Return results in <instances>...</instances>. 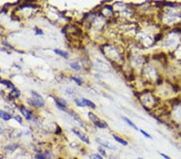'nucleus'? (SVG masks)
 I'll use <instances>...</instances> for the list:
<instances>
[{"label": "nucleus", "mask_w": 181, "mask_h": 159, "mask_svg": "<svg viewBox=\"0 0 181 159\" xmlns=\"http://www.w3.org/2000/svg\"><path fill=\"white\" fill-rule=\"evenodd\" d=\"M32 94L33 96V98H32V100H28L29 104L35 106V107H43L44 105V101L42 97L35 91H32Z\"/></svg>", "instance_id": "1"}, {"label": "nucleus", "mask_w": 181, "mask_h": 159, "mask_svg": "<svg viewBox=\"0 0 181 159\" xmlns=\"http://www.w3.org/2000/svg\"><path fill=\"white\" fill-rule=\"evenodd\" d=\"M88 115H89V119H90V120L93 121V123H94V124L96 126H98V128L105 129V128H107V127H108V124H107V123L102 121V120H100L98 116H96L95 114H94L93 113L89 112V113H88Z\"/></svg>", "instance_id": "2"}, {"label": "nucleus", "mask_w": 181, "mask_h": 159, "mask_svg": "<svg viewBox=\"0 0 181 159\" xmlns=\"http://www.w3.org/2000/svg\"><path fill=\"white\" fill-rule=\"evenodd\" d=\"M72 130H73V132L82 141L85 142V143L88 144V145H89V144H90L89 139V138L87 137L86 135H85V134H84V133H83L81 131H80V130H79V129H73Z\"/></svg>", "instance_id": "3"}, {"label": "nucleus", "mask_w": 181, "mask_h": 159, "mask_svg": "<svg viewBox=\"0 0 181 159\" xmlns=\"http://www.w3.org/2000/svg\"><path fill=\"white\" fill-rule=\"evenodd\" d=\"M97 140V141L98 142L102 147L104 148H107V149H109V150H117V147L114 145H112V144H110V142L109 141H103V140L100 139V138H98Z\"/></svg>", "instance_id": "4"}, {"label": "nucleus", "mask_w": 181, "mask_h": 159, "mask_svg": "<svg viewBox=\"0 0 181 159\" xmlns=\"http://www.w3.org/2000/svg\"><path fill=\"white\" fill-rule=\"evenodd\" d=\"M20 112L22 113V114L24 115V117L27 119V120H31L32 118V113L25 106H21L20 107Z\"/></svg>", "instance_id": "5"}, {"label": "nucleus", "mask_w": 181, "mask_h": 159, "mask_svg": "<svg viewBox=\"0 0 181 159\" xmlns=\"http://www.w3.org/2000/svg\"><path fill=\"white\" fill-rule=\"evenodd\" d=\"M54 52H55L56 55H60V56L63 57V58L65 59L68 58V53L66 52V51H64L60 50V49H55V50H54Z\"/></svg>", "instance_id": "6"}, {"label": "nucleus", "mask_w": 181, "mask_h": 159, "mask_svg": "<svg viewBox=\"0 0 181 159\" xmlns=\"http://www.w3.org/2000/svg\"><path fill=\"white\" fill-rule=\"evenodd\" d=\"M0 117L5 120H9L12 118V116L9 113H7V112H4L3 110H0Z\"/></svg>", "instance_id": "7"}, {"label": "nucleus", "mask_w": 181, "mask_h": 159, "mask_svg": "<svg viewBox=\"0 0 181 159\" xmlns=\"http://www.w3.org/2000/svg\"><path fill=\"white\" fill-rule=\"evenodd\" d=\"M81 101H82L83 103L85 105V106L90 107L92 109H95V108H96V105H95L93 101H89V100H88V99H85V98H83Z\"/></svg>", "instance_id": "8"}, {"label": "nucleus", "mask_w": 181, "mask_h": 159, "mask_svg": "<svg viewBox=\"0 0 181 159\" xmlns=\"http://www.w3.org/2000/svg\"><path fill=\"white\" fill-rule=\"evenodd\" d=\"M114 140L117 141V142H118L119 144H121V145H128V142L126 141V140H124V139H122V138H121V137H119L118 136H116V135H114Z\"/></svg>", "instance_id": "9"}, {"label": "nucleus", "mask_w": 181, "mask_h": 159, "mask_svg": "<svg viewBox=\"0 0 181 159\" xmlns=\"http://www.w3.org/2000/svg\"><path fill=\"white\" fill-rule=\"evenodd\" d=\"M2 85H4L5 86H7V88H9V89H15V85L12 84V82L10 81H7V80H3V81H1V82H0Z\"/></svg>", "instance_id": "10"}, {"label": "nucleus", "mask_w": 181, "mask_h": 159, "mask_svg": "<svg viewBox=\"0 0 181 159\" xmlns=\"http://www.w3.org/2000/svg\"><path fill=\"white\" fill-rule=\"evenodd\" d=\"M56 104H57L58 107L65 108L66 105H67V102L64 100H63V99H57V100H56Z\"/></svg>", "instance_id": "11"}, {"label": "nucleus", "mask_w": 181, "mask_h": 159, "mask_svg": "<svg viewBox=\"0 0 181 159\" xmlns=\"http://www.w3.org/2000/svg\"><path fill=\"white\" fill-rule=\"evenodd\" d=\"M18 148V145H16V144H11V145H7L5 149L8 150V151H14V150H16V149Z\"/></svg>", "instance_id": "12"}, {"label": "nucleus", "mask_w": 181, "mask_h": 159, "mask_svg": "<svg viewBox=\"0 0 181 159\" xmlns=\"http://www.w3.org/2000/svg\"><path fill=\"white\" fill-rule=\"evenodd\" d=\"M98 151L99 152V154L102 155L104 158V157H107V153L106 151V150L104 149V147L102 146H100V147L98 148Z\"/></svg>", "instance_id": "13"}, {"label": "nucleus", "mask_w": 181, "mask_h": 159, "mask_svg": "<svg viewBox=\"0 0 181 159\" xmlns=\"http://www.w3.org/2000/svg\"><path fill=\"white\" fill-rule=\"evenodd\" d=\"M123 119L126 120V123H127V124H130V126H131V127H132V128H134V129H136V130H138V127H137V126H136V125L134 124V123H133V122H132V121H131V120H130V119H128V118H126V117H123Z\"/></svg>", "instance_id": "14"}, {"label": "nucleus", "mask_w": 181, "mask_h": 159, "mask_svg": "<svg viewBox=\"0 0 181 159\" xmlns=\"http://www.w3.org/2000/svg\"><path fill=\"white\" fill-rule=\"evenodd\" d=\"M72 80H73V81H74L76 82V83H77V84L78 85H82L83 81H82V80H81V78L75 77V76H73V77H72Z\"/></svg>", "instance_id": "15"}, {"label": "nucleus", "mask_w": 181, "mask_h": 159, "mask_svg": "<svg viewBox=\"0 0 181 159\" xmlns=\"http://www.w3.org/2000/svg\"><path fill=\"white\" fill-rule=\"evenodd\" d=\"M70 67H71L72 68L77 70V71L81 70V67H80V65H79L78 64H77V63H71V64H70Z\"/></svg>", "instance_id": "16"}, {"label": "nucleus", "mask_w": 181, "mask_h": 159, "mask_svg": "<svg viewBox=\"0 0 181 159\" xmlns=\"http://www.w3.org/2000/svg\"><path fill=\"white\" fill-rule=\"evenodd\" d=\"M12 93H13V95H14V97H19L20 96V92L19 91V89H17L16 88H15V89H13V90H12Z\"/></svg>", "instance_id": "17"}, {"label": "nucleus", "mask_w": 181, "mask_h": 159, "mask_svg": "<svg viewBox=\"0 0 181 159\" xmlns=\"http://www.w3.org/2000/svg\"><path fill=\"white\" fill-rule=\"evenodd\" d=\"M75 103H76L77 105L79 106V107H85V105L83 103V101H80V100H78V99H76V100H75Z\"/></svg>", "instance_id": "18"}, {"label": "nucleus", "mask_w": 181, "mask_h": 159, "mask_svg": "<svg viewBox=\"0 0 181 159\" xmlns=\"http://www.w3.org/2000/svg\"><path fill=\"white\" fill-rule=\"evenodd\" d=\"M36 159H47V157L43 154H38L36 156Z\"/></svg>", "instance_id": "19"}, {"label": "nucleus", "mask_w": 181, "mask_h": 159, "mask_svg": "<svg viewBox=\"0 0 181 159\" xmlns=\"http://www.w3.org/2000/svg\"><path fill=\"white\" fill-rule=\"evenodd\" d=\"M140 132L142 133V134L146 137H147V138H150V139H152V137L150 135L149 133H147L146 132H145L144 130H142V129H140Z\"/></svg>", "instance_id": "20"}, {"label": "nucleus", "mask_w": 181, "mask_h": 159, "mask_svg": "<svg viewBox=\"0 0 181 159\" xmlns=\"http://www.w3.org/2000/svg\"><path fill=\"white\" fill-rule=\"evenodd\" d=\"M162 37H163V35H162V34H158V35H156L155 36V42L159 41V40L162 39Z\"/></svg>", "instance_id": "21"}, {"label": "nucleus", "mask_w": 181, "mask_h": 159, "mask_svg": "<svg viewBox=\"0 0 181 159\" xmlns=\"http://www.w3.org/2000/svg\"><path fill=\"white\" fill-rule=\"evenodd\" d=\"M160 156L163 157L164 159H172L171 157H169L168 155H167V154H163V153H160Z\"/></svg>", "instance_id": "22"}, {"label": "nucleus", "mask_w": 181, "mask_h": 159, "mask_svg": "<svg viewBox=\"0 0 181 159\" xmlns=\"http://www.w3.org/2000/svg\"><path fill=\"white\" fill-rule=\"evenodd\" d=\"M95 154V158H96V159H104V158H103L102 156L100 155L99 154Z\"/></svg>", "instance_id": "23"}, {"label": "nucleus", "mask_w": 181, "mask_h": 159, "mask_svg": "<svg viewBox=\"0 0 181 159\" xmlns=\"http://www.w3.org/2000/svg\"><path fill=\"white\" fill-rule=\"evenodd\" d=\"M66 93H67L68 94L73 95V89H69V88H68V89H66Z\"/></svg>", "instance_id": "24"}, {"label": "nucleus", "mask_w": 181, "mask_h": 159, "mask_svg": "<svg viewBox=\"0 0 181 159\" xmlns=\"http://www.w3.org/2000/svg\"><path fill=\"white\" fill-rule=\"evenodd\" d=\"M15 119L17 120V121L19 122V123H22V119H21V117L20 116H15Z\"/></svg>", "instance_id": "25"}, {"label": "nucleus", "mask_w": 181, "mask_h": 159, "mask_svg": "<svg viewBox=\"0 0 181 159\" xmlns=\"http://www.w3.org/2000/svg\"><path fill=\"white\" fill-rule=\"evenodd\" d=\"M36 34H40V35H43V31H41V30H39L38 28H36Z\"/></svg>", "instance_id": "26"}, {"label": "nucleus", "mask_w": 181, "mask_h": 159, "mask_svg": "<svg viewBox=\"0 0 181 159\" xmlns=\"http://www.w3.org/2000/svg\"><path fill=\"white\" fill-rule=\"evenodd\" d=\"M109 159H120V158H118L117 157H114V156H110V157H109Z\"/></svg>", "instance_id": "27"}, {"label": "nucleus", "mask_w": 181, "mask_h": 159, "mask_svg": "<svg viewBox=\"0 0 181 159\" xmlns=\"http://www.w3.org/2000/svg\"><path fill=\"white\" fill-rule=\"evenodd\" d=\"M138 159H144V158H138Z\"/></svg>", "instance_id": "28"}, {"label": "nucleus", "mask_w": 181, "mask_h": 159, "mask_svg": "<svg viewBox=\"0 0 181 159\" xmlns=\"http://www.w3.org/2000/svg\"><path fill=\"white\" fill-rule=\"evenodd\" d=\"M1 81H2V80H1V78H0V82H1Z\"/></svg>", "instance_id": "29"}, {"label": "nucleus", "mask_w": 181, "mask_h": 159, "mask_svg": "<svg viewBox=\"0 0 181 159\" xmlns=\"http://www.w3.org/2000/svg\"><path fill=\"white\" fill-rule=\"evenodd\" d=\"M0 72H1V69H0Z\"/></svg>", "instance_id": "30"}]
</instances>
